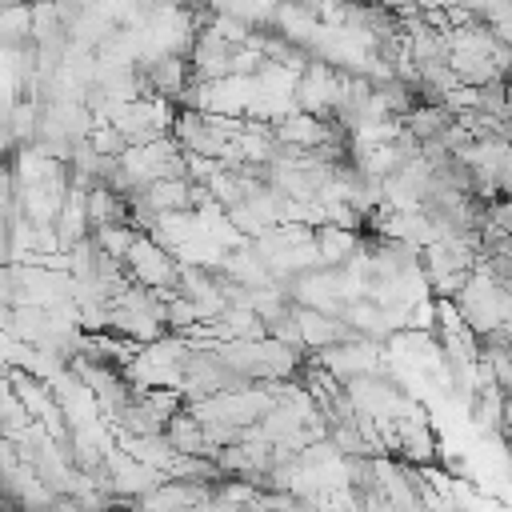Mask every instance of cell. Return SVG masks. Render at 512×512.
<instances>
[{"label": "cell", "mask_w": 512, "mask_h": 512, "mask_svg": "<svg viewBox=\"0 0 512 512\" xmlns=\"http://www.w3.org/2000/svg\"><path fill=\"white\" fill-rule=\"evenodd\" d=\"M128 272L132 280L148 284V288H176L180 284V264L160 248V240L152 232H140L132 252H128Z\"/></svg>", "instance_id": "obj_1"}]
</instances>
